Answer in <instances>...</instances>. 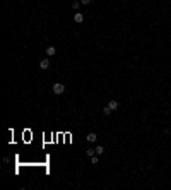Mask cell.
Wrapping results in <instances>:
<instances>
[{
  "label": "cell",
  "mask_w": 171,
  "mask_h": 190,
  "mask_svg": "<svg viewBox=\"0 0 171 190\" xmlns=\"http://www.w3.org/2000/svg\"><path fill=\"white\" fill-rule=\"evenodd\" d=\"M51 91H53V94L60 96V94H63V93H65V86H63L62 82H55V84H53V88H51Z\"/></svg>",
  "instance_id": "obj_1"
},
{
  "label": "cell",
  "mask_w": 171,
  "mask_h": 190,
  "mask_svg": "<svg viewBox=\"0 0 171 190\" xmlns=\"http://www.w3.org/2000/svg\"><path fill=\"white\" fill-rule=\"evenodd\" d=\"M39 69H41V70H48V69H50V60L48 58L41 60V62H39Z\"/></svg>",
  "instance_id": "obj_2"
},
{
  "label": "cell",
  "mask_w": 171,
  "mask_h": 190,
  "mask_svg": "<svg viewBox=\"0 0 171 190\" xmlns=\"http://www.w3.org/2000/svg\"><path fill=\"white\" fill-rule=\"evenodd\" d=\"M74 21H75L77 24H80V22L84 21V14H80V12H75V14H74Z\"/></svg>",
  "instance_id": "obj_3"
},
{
  "label": "cell",
  "mask_w": 171,
  "mask_h": 190,
  "mask_svg": "<svg viewBox=\"0 0 171 190\" xmlns=\"http://www.w3.org/2000/svg\"><path fill=\"white\" fill-rule=\"evenodd\" d=\"M86 141H87V142H96V141H98V135H96L94 132H91V134H87Z\"/></svg>",
  "instance_id": "obj_4"
},
{
  "label": "cell",
  "mask_w": 171,
  "mask_h": 190,
  "mask_svg": "<svg viewBox=\"0 0 171 190\" xmlns=\"http://www.w3.org/2000/svg\"><path fill=\"white\" fill-rule=\"evenodd\" d=\"M108 106L111 108V110H118V106H120V104H118V101H116V99H111V101L108 103Z\"/></svg>",
  "instance_id": "obj_5"
},
{
  "label": "cell",
  "mask_w": 171,
  "mask_h": 190,
  "mask_svg": "<svg viewBox=\"0 0 171 190\" xmlns=\"http://www.w3.org/2000/svg\"><path fill=\"white\" fill-rule=\"evenodd\" d=\"M55 53H57L55 46H48V48H46V55H50V57H51V55H55Z\"/></svg>",
  "instance_id": "obj_6"
},
{
  "label": "cell",
  "mask_w": 171,
  "mask_h": 190,
  "mask_svg": "<svg viewBox=\"0 0 171 190\" xmlns=\"http://www.w3.org/2000/svg\"><path fill=\"white\" fill-rule=\"evenodd\" d=\"M103 152H104V147H103V146H96V154H98V156L103 154Z\"/></svg>",
  "instance_id": "obj_7"
},
{
  "label": "cell",
  "mask_w": 171,
  "mask_h": 190,
  "mask_svg": "<svg viewBox=\"0 0 171 190\" xmlns=\"http://www.w3.org/2000/svg\"><path fill=\"white\" fill-rule=\"evenodd\" d=\"M91 161H93V164H98V163H99V158H98V154L91 156Z\"/></svg>",
  "instance_id": "obj_8"
},
{
  "label": "cell",
  "mask_w": 171,
  "mask_h": 190,
  "mask_svg": "<svg viewBox=\"0 0 171 190\" xmlns=\"http://www.w3.org/2000/svg\"><path fill=\"white\" fill-rule=\"evenodd\" d=\"M86 154L91 158V156H94V154H96V149H87V151H86Z\"/></svg>",
  "instance_id": "obj_9"
},
{
  "label": "cell",
  "mask_w": 171,
  "mask_h": 190,
  "mask_svg": "<svg viewBox=\"0 0 171 190\" xmlns=\"http://www.w3.org/2000/svg\"><path fill=\"white\" fill-rule=\"evenodd\" d=\"M111 111H113V110H111L109 106H104V110H103V113H104L106 117H108V115H109V113H111Z\"/></svg>",
  "instance_id": "obj_10"
},
{
  "label": "cell",
  "mask_w": 171,
  "mask_h": 190,
  "mask_svg": "<svg viewBox=\"0 0 171 190\" xmlns=\"http://www.w3.org/2000/svg\"><path fill=\"white\" fill-rule=\"evenodd\" d=\"M79 5H80V2H74V3H72V9H75V10H77Z\"/></svg>",
  "instance_id": "obj_11"
},
{
  "label": "cell",
  "mask_w": 171,
  "mask_h": 190,
  "mask_svg": "<svg viewBox=\"0 0 171 190\" xmlns=\"http://www.w3.org/2000/svg\"><path fill=\"white\" fill-rule=\"evenodd\" d=\"M80 3H82V5H89V3H91V0H80Z\"/></svg>",
  "instance_id": "obj_12"
}]
</instances>
